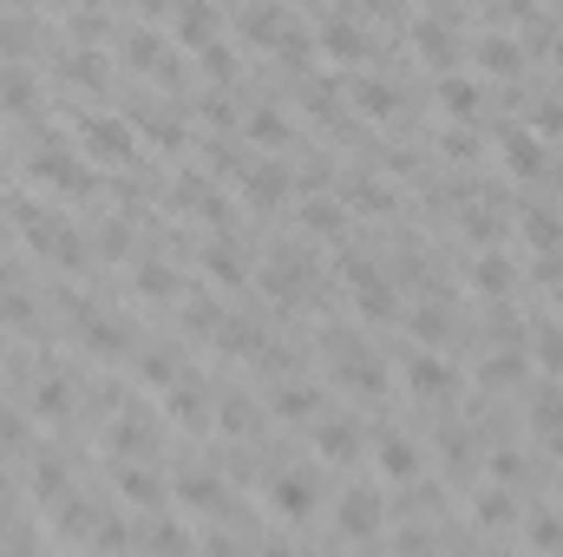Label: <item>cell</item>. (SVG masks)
Segmentation results:
<instances>
[{
	"label": "cell",
	"instance_id": "6da1fadb",
	"mask_svg": "<svg viewBox=\"0 0 563 557\" xmlns=\"http://www.w3.org/2000/svg\"><path fill=\"white\" fill-rule=\"evenodd\" d=\"M387 532V499L380 492H347L341 505H334V538H347V545H367V538H380Z\"/></svg>",
	"mask_w": 563,
	"mask_h": 557
},
{
	"label": "cell",
	"instance_id": "7a4b0ae2",
	"mask_svg": "<svg viewBox=\"0 0 563 557\" xmlns=\"http://www.w3.org/2000/svg\"><path fill=\"white\" fill-rule=\"evenodd\" d=\"M170 26H177V40L190 53H203V46H217L223 13H217V0H170Z\"/></svg>",
	"mask_w": 563,
	"mask_h": 557
},
{
	"label": "cell",
	"instance_id": "3957f363",
	"mask_svg": "<svg viewBox=\"0 0 563 557\" xmlns=\"http://www.w3.org/2000/svg\"><path fill=\"white\" fill-rule=\"evenodd\" d=\"M498 157H505V171H511V177H525V184H531V177H544V164H551V157H544V132H538V125H531V132H525V125L498 132Z\"/></svg>",
	"mask_w": 563,
	"mask_h": 557
},
{
	"label": "cell",
	"instance_id": "277c9868",
	"mask_svg": "<svg viewBox=\"0 0 563 557\" xmlns=\"http://www.w3.org/2000/svg\"><path fill=\"white\" fill-rule=\"evenodd\" d=\"M314 505H321V492H314V479H308V472H282L276 485H269V512L288 518V525L314 518Z\"/></svg>",
	"mask_w": 563,
	"mask_h": 557
},
{
	"label": "cell",
	"instance_id": "5b68a950",
	"mask_svg": "<svg viewBox=\"0 0 563 557\" xmlns=\"http://www.w3.org/2000/svg\"><path fill=\"white\" fill-rule=\"evenodd\" d=\"M374 466H380L394 485H407V479H420V446H413L407 433H380V439H374Z\"/></svg>",
	"mask_w": 563,
	"mask_h": 557
},
{
	"label": "cell",
	"instance_id": "8992f818",
	"mask_svg": "<svg viewBox=\"0 0 563 557\" xmlns=\"http://www.w3.org/2000/svg\"><path fill=\"white\" fill-rule=\"evenodd\" d=\"M407 387H413L420 401H445V394H452V368H445L432 348H420V354L407 361Z\"/></svg>",
	"mask_w": 563,
	"mask_h": 557
},
{
	"label": "cell",
	"instance_id": "52a82bcc",
	"mask_svg": "<svg viewBox=\"0 0 563 557\" xmlns=\"http://www.w3.org/2000/svg\"><path fill=\"white\" fill-rule=\"evenodd\" d=\"M86 157H132V125L125 119H86Z\"/></svg>",
	"mask_w": 563,
	"mask_h": 557
},
{
	"label": "cell",
	"instance_id": "ba28073f",
	"mask_svg": "<svg viewBox=\"0 0 563 557\" xmlns=\"http://www.w3.org/2000/svg\"><path fill=\"white\" fill-rule=\"evenodd\" d=\"M314 439H321V459H328V466H347V459H361V426H354V419H328Z\"/></svg>",
	"mask_w": 563,
	"mask_h": 557
},
{
	"label": "cell",
	"instance_id": "9c48e42d",
	"mask_svg": "<svg viewBox=\"0 0 563 557\" xmlns=\"http://www.w3.org/2000/svg\"><path fill=\"white\" fill-rule=\"evenodd\" d=\"M439 106H445V112H452V119L465 125V119H472V112L485 106V92H478V86H472L465 73H445V79H439Z\"/></svg>",
	"mask_w": 563,
	"mask_h": 557
},
{
	"label": "cell",
	"instance_id": "30bf717a",
	"mask_svg": "<svg viewBox=\"0 0 563 557\" xmlns=\"http://www.w3.org/2000/svg\"><path fill=\"white\" fill-rule=\"evenodd\" d=\"M119 492H125L139 512H157V505H164V479H151L144 466H119Z\"/></svg>",
	"mask_w": 563,
	"mask_h": 557
},
{
	"label": "cell",
	"instance_id": "8fae6325",
	"mask_svg": "<svg viewBox=\"0 0 563 557\" xmlns=\"http://www.w3.org/2000/svg\"><path fill=\"white\" fill-rule=\"evenodd\" d=\"M321 53H328V59H361L367 40H361L354 20H328V26H321Z\"/></svg>",
	"mask_w": 563,
	"mask_h": 557
},
{
	"label": "cell",
	"instance_id": "7c38bea8",
	"mask_svg": "<svg viewBox=\"0 0 563 557\" xmlns=\"http://www.w3.org/2000/svg\"><path fill=\"white\" fill-rule=\"evenodd\" d=\"M177 499H190L197 512H223V479H210V472H184V479H177Z\"/></svg>",
	"mask_w": 563,
	"mask_h": 557
},
{
	"label": "cell",
	"instance_id": "4fadbf2b",
	"mask_svg": "<svg viewBox=\"0 0 563 557\" xmlns=\"http://www.w3.org/2000/svg\"><path fill=\"white\" fill-rule=\"evenodd\" d=\"M164 401H170V419H184V426H203V419H210L203 387H190V381H170V387H164Z\"/></svg>",
	"mask_w": 563,
	"mask_h": 557
},
{
	"label": "cell",
	"instance_id": "5bb4252c",
	"mask_svg": "<svg viewBox=\"0 0 563 557\" xmlns=\"http://www.w3.org/2000/svg\"><path fill=\"white\" fill-rule=\"evenodd\" d=\"M282 197H288V171H276V164L250 171V204H256V210H276Z\"/></svg>",
	"mask_w": 563,
	"mask_h": 557
},
{
	"label": "cell",
	"instance_id": "9a60e30c",
	"mask_svg": "<svg viewBox=\"0 0 563 557\" xmlns=\"http://www.w3.org/2000/svg\"><path fill=\"white\" fill-rule=\"evenodd\" d=\"M511 263H505V256H478V263H472V288H485V295H511Z\"/></svg>",
	"mask_w": 563,
	"mask_h": 557
},
{
	"label": "cell",
	"instance_id": "2e32d148",
	"mask_svg": "<svg viewBox=\"0 0 563 557\" xmlns=\"http://www.w3.org/2000/svg\"><path fill=\"white\" fill-rule=\"evenodd\" d=\"M525 237H531L538 250H563V217L558 210H531V217H525Z\"/></svg>",
	"mask_w": 563,
	"mask_h": 557
},
{
	"label": "cell",
	"instance_id": "e0dca14e",
	"mask_svg": "<svg viewBox=\"0 0 563 557\" xmlns=\"http://www.w3.org/2000/svg\"><path fill=\"white\" fill-rule=\"evenodd\" d=\"M413 46H420L426 59H452V53H459V46H452V33H445L439 20H420V26H413Z\"/></svg>",
	"mask_w": 563,
	"mask_h": 557
},
{
	"label": "cell",
	"instance_id": "ac0fdd59",
	"mask_svg": "<svg viewBox=\"0 0 563 557\" xmlns=\"http://www.w3.org/2000/svg\"><path fill=\"white\" fill-rule=\"evenodd\" d=\"M478 59H485V73H505V79L525 66V53H518L511 40H485V46H478Z\"/></svg>",
	"mask_w": 563,
	"mask_h": 557
},
{
	"label": "cell",
	"instance_id": "d6986e66",
	"mask_svg": "<svg viewBox=\"0 0 563 557\" xmlns=\"http://www.w3.org/2000/svg\"><path fill=\"white\" fill-rule=\"evenodd\" d=\"M0 106H7V112H26V106H33V79H26L20 66L0 73Z\"/></svg>",
	"mask_w": 563,
	"mask_h": 557
},
{
	"label": "cell",
	"instance_id": "ffe728a7",
	"mask_svg": "<svg viewBox=\"0 0 563 557\" xmlns=\"http://www.w3.org/2000/svg\"><path fill=\"white\" fill-rule=\"evenodd\" d=\"M282 33H288V20H282L276 7H256V13H250V40H256V46H282Z\"/></svg>",
	"mask_w": 563,
	"mask_h": 557
},
{
	"label": "cell",
	"instance_id": "44dd1931",
	"mask_svg": "<svg viewBox=\"0 0 563 557\" xmlns=\"http://www.w3.org/2000/svg\"><path fill=\"white\" fill-rule=\"evenodd\" d=\"M518 518V505H511V492L498 485V492H478V525H511Z\"/></svg>",
	"mask_w": 563,
	"mask_h": 557
},
{
	"label": "cell",
	"instance_id": "7402d4cb",
	"mask_svg": "<svg viewBox=\"0 0 563 557\" xmlns=\"http://www.w3.org/2000/svg\"><path fill=\"white\" fill-rule=\"evenodd\" d=\"M314 401H321L314 387H282V394H276V414L282 419H308V414H314Z\"/></svg>",
	"mask_w": 563,
	"mask_h": 557
},
{
	"label": "cell",
	"instance_id": "603a6c76",
	"mask_svg": "<svg viewBox=\"0 0 563 557\" xmlns=\"http://www.w3.org/2000/svg\"><path fill=\"white\" fill-rule=\"evenodd\" d=\"M112 446H132V459H144V452H151V426H144V419H119V426H112Z\"/></svg>",
	"mask_w": 563,
	"mask_h": 557
},
{
	"label": "cell",
	"instance_id": "cb8c5ba5",
	"mask_svg": "<svg viewBox=\"0 0 563 557\" xmlns=\"http://www.w3.org/2000/svg\"><path fill=\"white\" fill-rule=\"evenodd\" d=\"M139 288L151 295V302H164V295H177V276H170L164 263H144V270H139Z\"/></svg>",
	"mask_w": 563,
	"mask_h": 557
},
{
	"label": "cell",
	"instance_id": "d4e9b609",
	"mask_svg": "<svg viewBox=\"0 0 563 557\" xmlns=\"http://www.w3.org/2000/svg\"><path fill=\"white\" fill-rule=\"evenodd\" d=\"M66 401H73L66 381H40V401H33V407H40V419H59L66 414Z\"/></svg>",
	"mask_w": 563,
	"mask_h": 557
},
{
	"label": "cell",
	"instance_id": "484cf974",
	"mask_svg": "<svg viewBox=\"0 0 563 557\" xmlns=\"http://www.w3.org/2000/svg\"><path fill=\"white\" fill-rule=\"evenodd\" d=\"M525 538H531V545H563V518L558 512H538V518L525 525Z\"/></svg>",
	"mask_w": 563,
	"mask_h": 557
},
{
	"label": "cell",
	"instance_id": "4316f807",
	"mask_svg": "<svg viewBox=\"0 0 563 557\" xmlns=\"http://www.w3.org/2000/svg\"><path fill=\"white\" fill-rule=\"evenodd\" d=\"M66 79H79V86H99V79H106V59H99V53H79V59H66Z\"/></svg>",
	"mask_w": 563,
	"mask_h": 557
},
{
	"label": "cell",
	"instance_id": "83f0119b",
	"mask_svg": "<svg viewBox=\"0 0 563 557\" xmlns=\"http://www.w3.org/2000/svg\"><path fill=\"white\" fill-rule=\"evenodd\" d=\"M125 59H132V66H157V59H164V40H151V33H132Z\"/></svg>",
	"mask_w": 563,
	"mask_h": 557
},
{
	"label": "cell",
	"instance_id": "f1b7e54d",
	"mask_svg": "<svg viewBox=\"0 0 563 557\" xmlns=\"http://www.w3.org/2000/svg\"><path fill=\"white\" fill-rule=\"evenodd\" d=\"M250 139H256V144H282V139H288V125H282L276 112H256V119H250Z\"/></svg>",
	"mask_w": 563,
	"mask_h": 557
},
{
	"label": "cell",
	"instance_id": "f546056e",
	"mask_svg": "<svg viewBox=\"0 0 563 557\" xmlns=\"http://www.w3.org/2000/svg\"><path fill=\"white\" fill-rule=\"evenodd\" d=\"M210 276H223V282H243L250 270H243V256H236V250H210Z\"/></svg>",
	"mask_w": 563,
	"mask_h": 557
},
{
	"label": "cell",
	"instance_id": "4dcf8cb0",
	"mask_svg": "<svg viewBox=\"0 0 563 557\" xmlns=\"http://www.w3.org/2000/svg\"><path fill=\"white\" fill-rule=\"evenodd\" d=\"M531 419H538L544 433H551V426H563V394H558V387H551V394H538V407H531Z\"/></svg>",
	"mask_w": 563,
	"mask_h": 557
},
{
	"label": "cell",
	"instance_id": "1f68e13d",
	"mask_svg": "<svg viewBox=\"0 0 563 557\" xmlns=\"http://www.w3.org/2000/svg\"><path fill=\"white\" fill-rule=\"evenodd\" d=\"M413 335H420V341H439V335H445V308H432V302H426L420 315H413Z\"/></svg>",
	"mask_w": 563,
	"mask_h": 557
},
{
	"label": "cell",
	"instance_id": "d6a6232c",
	"mask_svg": "<svg viewBox=\"0 0 563 557\" xmlns=\"http://www.w3.org/2000/svg\"><path fill=\"white\" fill-rule=\"evenodd\" d=\"M301 217H308V230H341V210H334V204H321V197H314Z\"/></svg>",
	"mask_w": 563,
	"mask_h": 557
},
{
	"label": "cell",
	"instance_id": "836d02e7",
	"mask_svg": "<svg viewBox=\"0 0 563 557\" xmlns=\"http://www.w3.org/2000/svg\"><path fill=\"white\" fill-rule=\"evenodd\" d=\"M217 419H223L230 433H256V414H250L243 401H230V407H217Z\"/></svg>",
	"mask_w": 563,
	"mask_h": 557
},
{
	"label": "cell",
	"instance_id": "e575fe53",
	"mask_svg": "<svg viewBox=\"0 0 563 557\" xmlns=\"http://www.w3.org/2000/svg\"><path fill=\"white\" fill-rule=\"evenodd\" d=\"M354 204H361V210H380V204H394V197H387L374 177H361V184H354Z\"/></svg>",
	"mask_w": 563,
	"mask_h": 557
},
{
	"label": "cell",
	"instance_id": "d590c367",
	"mask_svg": "<svg viewBox=\"0 0 563 557\" xmlns=\"http://www.w3.org/2000/svg\"><path fill=\"white\" fill-rule=\"evenodd\" d=\"M538 354H544L551 368H563V328H544V335H538Z\"/></svg>",
	"mask_w": 563,
	"mask_h": 557
},
{
	"label": "cell",
	"instance_id": "8d00e7d4",
	"mask_svg": "<svg viewBox=\"0 0 563 557\" xmlns=\"http://www.w3.org/2000/svg\"><path fill=\"white\" fill-rule=\"evenodd\" d=\"M354 99H361V106H367V112H394V92H380V86H361V92H354Z\"/></svg>",
	"mask_w": 563,
	"mask_h": 557
},
{
	"label": "cell",
	"instance_id": "74e56055",
	"mask_svg": "<svg viewBox=\"0 0 563 557\" xmlns=\"http://www.w3.org/2000/svg\"><path fill=\"white\" fill-rule=\"evenodd\" d=\"M445 151H452V157H472V151H478V144H472V132H465V125H459V132H452V139H445Z\"/></svg>",
	"mask_w": 563,
	"mask_h": 557
}]
</instances>
